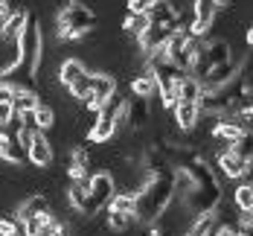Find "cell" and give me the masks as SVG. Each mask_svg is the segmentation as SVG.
<instances>
[{"instance_id": "cell-1", "label": "cell", "mask_w": 253, "mask_h": 236, "mask_svg": "<svg viewBox=\"0 0 253 236\" xmlns=\"http://www.w3.org/2000/svg\"><path fill=\"white\" fill-rule=\"evenodd\" d=\"M163 152L172 169L183 172L189 181V187L180 195H175L183 204V210H189L192 219H198L204 213H215V207L221 204V184L212 175L210 163L195 149H186V146H163Z\"/></svg>"}, {"instance_id": "cell-2", "label": "cell", "mask_w": 253, "mask_h": 236, "mask_svg": "<svg viewBox=\"0 0 253 236\" xmlns=\"http://www.w3.org/2000/svg\"><path fill=\"white\" fill-rule=\"evenodd\" d=\"M175 201V169H160L149 172L146 184L134 192V219H140L143 225L160 222V216L166 207Z\"/></svg>"}, {"instance_id": "cell-3", "label": "cell", "mask_w": 253, "mask_h": 236, "mask_svg": "<svg viewBox=\"0 0 253 236\" xmlns=\"http://www.w3.org/2000/svg\"><path fill=\"white\" fill-rule=\"evenodd\" d=\"M96 24V18H93V12L84 6V3H79V0H70L61 12H58V38H82V35H87L90 29Z\"/></svg>"}, {"instance_id": "cell-4", "label": "cell", "mask_w": 253, "mask_h": 236, "mask_svg": "<svg viewBox=\"0 0 253 236\" xmlns=\"http://www.w3.org/2000/svg\"><path fill=\"white\" fill-rule=\"evenodd\" d=\"M123 108H126V99H123L120 94H114V96L93 114V126L87 131V140H90V143H108V140L117 134Z\"/></svg>"}, {"instance_id": "cell-5", "label": "cell", "mask_w": 253, "mask_h": 236, "mask_svg": "<svg viewBox=\"0 0 253 236\" xmlns=\"http://www.w3.org/2000/svg\"><path fill=\"white\" fill-rule=\"evenodd\" d=\"M18 52H21V70H26L29 76H35L38 70V61H41V52H44V38H41V26H38V18H26L24 29L18 35Z\"/></svg>"}, {"instance_id": "cell-6", "label": "cell", "mask_w": 253, "mask_h": 236, "mask_svg": "<svg viewBox=\"0 0 253 236\" xmlns=\"http://www.w3.org/2000/svg\"><path fill=\"white\" fill-rule=\"evenodd\" d=\"M117 192V184L111 178V172H96L87 178V207H84V216H96L99 210L108 207V201L114 198Z\"/></svg>"}, {"instance_id": "cell-7", "label": "cell", "mask_w": 253, "mask_h": 236, "mask_svg": "<svg viewBox=\"0 0 253 236\" xmlns=\"http://www.w3.org/2000/svg\"><path fill=\"white\" fill-rule=\"evenodd\" d=\"M230 61V44L227 41H210V44H201V50L195 55V61H192V70H189V76L201 79L207 70H212V67H218V64H224Z\"/></svg>"}, {"instance_id": "cell-8", "label": "cell", "mask_w": 253, "mask_h": 236, "mask_svg": "<svg viewBox=\"0 0 253 236\" xmlns=\"http://www.w3.org/2000/svg\"><path fill=\"white\" fill-rule=\"evenodd\" d=\"M114 94H117V79L108 76V73H96V76H90V94H87L84 105L96 114Z\"/></svg>"}, {"instance_id": "cell-9", "label": "cell", "mask_w": 253, "mask_h": 236, "mask_svg": "<svg viewBox=\"0 0 253 236\" xmlns=\"http://www.w3.org/2000/svg\"><path fill=\"white\" fill-rule=\"evenodd\" d=\"M149 120H152L149 99H140V96L126 99V108H123V117H120V126H117V131L123 129V126H128V129H143Z\"/></svg>"}, {"instance_id": "cell-10", "label": "cell", "mask_w": 253, "mask_h": 236, "mask_svg": "<svg viewBox=\"0 0 253 236\" xmlns=\"http://www.w3.org/2000/svg\"><path fill=\"white\" fill-rule=\"evenodd\" d=\"M236 76H239V61H224L218 67L207 70L198 82H201V91H218V88H227Z\"/></svg>"}, {"instance_id": "cell-11", "label": "cell", "mask_w": 253, "mask_h": 236, "mask_svg": "<svg viewBox=\"0 0 253 236\" xmlns=\"http://www.w3.org/2000/svg\"><path fill=\"white\" fill-rule=\"evenodd\" d=\"M172 32H175V29L149 24V29L137 38V44H140V50H143V58H149V55H154V52H163V47H166V41H169Z\"/></svg>"}, {"instance_id": "cell-12", "label": "cell", "mask_w": 253, "mask_h": 236, "mask_svg": "<svg viewBox=\"0 0 253 236\" xmlns=\"http://www.w3.org/2000/svg\"><path fill=\"white\" fill-rule=\"evenodd\" d=\"M218 169H221L227 178H248L251 160H245L242 155H236L233 149H224V152L218 155Z\"/></svg>"}, {"instance_id": "cell-13", "label": "cell", "mask_w": 253, "mask_h": 236, "mask_svg": "<svg viewBox=\"0 0 253 236\" xmlns=\"http://www.w3.org/2000/svg\"><path fill=\"white\" fill-rule=\"evenodd\" d=\"M26 157H29L35 166H50V163H52V149H50L47 134H41V131H35V134H32L29 149H26Z\"/></svg>"}, {"instance_id": "cell-14", "label": "cell", "mask_w": 253, "mask_h": 236, "mask_svg": "<svg viewBox=\"0 0 253 236\" xmlns=\"http://www.w3.org/2000/svg\"><path fill=\"white\" fill-rule=\"evenodd\" d=\"M149 24H157V26H166V29H177V9L166 0H157L152 9L146 12Z\"/></svg>"}, {"instance_id": "cell-15", "label": "cell", "mask_w": 253, "mask_h": 236, "mask_svg": "<svg viewBox=\"0 0 253 236\" xmlns=\"http://www.w3.org/2000/svg\"><path fill=\"white\" fill-rule=\"evenodd\" d=\"M26 18H29L26 12H9V15L0 21V38H3V41H18Z\"/></svg>"}, {"instance_id": "cell-16", "label": "cell", "mask_w": 253, "mask_h": 236, "mask_svg": "<svg viewBox=\"0 0 253 236\" xmlns=\"http://www.w3.org/2000/svg\"><path fill=\"white\" fill-rule=\"evenodd\" d=\"M242 137H245V131L239 129V126H233L230 120L215 123V129H212V140H218V143H221V146H227V149H233Z\"/></svg>"}, {"instance_id": "cell-17", "label": "cell", "mask_w": 253, "mask_h": 236, "mask_svg": "<svg viewBox=\"0 0 253 236\" xmlns=\"http://www.w3.org/2000/svg\"><path fill=\"white\" fill-rule=\"evenodd\" d=\"M198 117H201V111H198V105L195 102H177L175 105V123L183 131L195 129V126H198Z\"/></svg>"}, {"instance_id": "cell-18", "label": "cell", "mask_w": 253, "mask_h": 236, "mask_svg": "<svg viewBox=\"0 0 253 236\" xmlns=\"http://www.w3.org/2000/svg\"><path fill=\"white\" fill-rule=\"evenodd\" d=\"M87 76V67L79 61V58H67L64 64H61V70H58V79H61V85L64 88H70V85H76L79 79Z\"/></svg>"}, {"instance_id": "cell-19", "label": "cell", "mask_w": 253, "mask_h": 236, "mask_svg": "<svg viewBox=\"0 0 253 236\" xmlns=\"http://www.w3.org/2000/svg\"><path fill=\"white\" fill-rule=\"evenodd\" d=\"M26 157V152L21 149L18 137L15 134H3L0 137V160H9V163H21Z\"/></svg>"}, {"instance_id": "cell-20", "label": "cell", "mask_w": 253, "mask_h": 236, "mask_svg": "<svg viewBox=\"0 0 253 236\" xmlns=\"http://www.w3.org/2000/svg\"><path fill=\"white\" fill-rule=\"evenodd\" d=\"M218 231V219L215 213H204L198 219H192V225L186 228V236H210Z\"/></svg>"}, {"instance_id": "cell-21", "label": "cell", "mask_w": 253, "mask_h": 236, "mask_svg": "<svg viewBox=\"0 0 253 236\" xmlns=\"http://www.w3.org/2000/svg\"><path fill=\"white\" fill-rule=\"evenodd\" d=\"M38 105H41V102H38V94H35V91H15L12 111H15L18 117H24V114H32Z\"/></svg>"}, {"instance_id": "cell-22", "label": "cell", "mask_w": 253, "mask_h": 236, "mask_svg": "<svg viewBox=\"0 0 253 236\" xmlns=\"http://www.w3.org/2000/svg\"><path fill=\"white\" fill-rule=\"evenodd\" d=\"M67 204L76 210L79 216H84V207H87V181L70 184V189H67Z\"/></svg>"}, {"instance_id": "cell-23", "label": "cell", "mask_w": 253, "mask_h": 236, "mask_svg": "<svg viewBox=\"0 0 253 236\" xmlns=\"http://www.w3.org/2000/svg\"><path fill=\"white\" fill-rule=\"evenodd\" d=\"M131 91H134V96H140V99H152L154 94H157V85H154V76L146 70V73H140V76L131 79Z\"/></svg>"}, {"instance_id": "cell-24", "label": "cell", "mask_w": 253, "mask_h": 236, "mask_svg": "<svg viewBox=\"0 0 253 236\" xmlns=\"http://www.w3.org/2000/svg\"><path fill=\"white\" fill-rule=\"evenodd\" d=\"M198 96H201V82L186 73L183 82L177 85V102H198Z\"/></svg>"}, {"instance_id": "cell-25", "label": "cell", "mask_w": 253, "mask_h": 236, "mask_svg": "<svg viewBox=\"0 0 253 236\" xmlns=\"http://www.w3.org/2000/svg\"><path fill=\"white\" fill-rule=\"evenodd\" d=\"M108 210L114 213H126L134 219V192H114V198L108 201Z\"/></svg>"}, {"instance_id": "cell-26", "label": "cell", "mask_w": 253, "mask_h": 236, "mask_svg": "<svg viewBox=\"0 0 253 236\" xmlns=\"http://www.w3.org/2000/svg\"><path fill=\"white\" fill-rule=\"evenodd\" d=\"M233 204L242 210V213H251V210H253V189H251V184H242V187L233 192Z\"/></svg>"}, {"instance_id": "cell-27", "label": "cell", "mask_w": 253, "mask_h": 236, "mask_svg": "<svg viewBox=\"0 0 253 236\" xmlns=\"http://www.w3.org/2000/svg\"><path fill=\"white\" fill-rule=\"evenodd\" d=\"M123 29H126V32H131L134 38H140V35L149 29V18H146V15H131V12H128V18H126V24H123Z\"/></svg>"}, {"instance_id": "cell-28", "label": "cell", "mask_w": 253, "mask_h": 236, "mask_svg": "<svg viewBox=\"0 0 253 236\" xmlns=\"http://www.w3.org/2000/svg\"><path fill=\"white\" fill-rule=\"evenodd\" d=\"M0 236H26L18 216H0Z\"/></svg>"}, {"instance_id": "cell-29", "label": "cell", "mask_w": 253, "mask_h": 236, "mask_svg": "<svg viewBox=\"0 0 253 236\" xmlns=\"http://www.w3.org/2000/svg\"><path fill=\"white\" fill-rule=\"evenodd\" d=\"M67 163L90 169V155H87V149H84V146H73V149H70V160H67Z\"/></svg>"}, {"instance_id": "cell-30", "label": "cell", "mask_w": 253, "mask_h": 236, "mask_svg": "<svg viewBox=\"0 0 253 236\" xmlns=\"http://www.w3.org/2000/svg\"><path fill=\"white\" fill-rule=\"evenodd\" d=\"M128 225H131V216H126V213H114V210H108V228H111V231H126Z\"/></svg>"}, {"instance_id": "cell-31", "label": "cell", "mask_w": 253, "mask_h": 236, "mask_svg": "<svg viewBox=\"0 0 253 236\" xmlns=\"http://www.w3.org/2000/svg\"><path fill=\"white\" fill-rule=\"evenodd\" d=\"M70 94H73L76 99L84 102V99H87V94H90V73H87L84 79H79L76 85H70Z\"/></svg>"}, {"instance_id": "cell-32", "label": "cell", "mask_w": 253, "mask_h": 236, "mask_svg": "<svg viewBox=\"0 0 253 236\" xmlns=\"http://www.w3.org/2000/svg\"><path fill=\"white\" fill-rule=\"evenodd\" d=\"M154 3H157V0H128V12H131V15H146Z\"/></svg>"}, {"instance_id": "cell-33", "label": "cell", "mask_w": 253, "mask_h": 236, "mask_svg": "<svg viewBox=\"0 0 253 236\" xmlns=\"http://www.w3.org/2000/svg\"><path fill=\"white\" fill-rule=\"evenodd\" d=\"M12 99H15V88H12V82H9V79H0V102L12 105Z\"/></svg>"}, {"instance_id": "cell-34", "label": "cell", "mask_w": 253, "mask_h": 236, "mask_svg": "<svg viewBox=\"0 0 253 236\" xmlns=\"http://www.w3.org/2000/svg\"><path fill=\"white\" fill-rule=\"evenodd\" d=\"M9 15V0H0V21Z\"/></svg>"}, {"instance_id": "cell-35", "label": "cell", "mask_w": 253, "mask_h": 236, "mask_svg": "<svg viewBox=\"0 0 253 236\" xmlns=\"http://www.w3.org/2000/svg\"><path fill=\"white\" fill-rule=\"evenodd\" d=\"M210 236H233V231H230V228H218L215 234H210Z\"/></svg>"}, {"instance_id": "cell-36", "label": "cell", "mask_w": 253, "mask_h": 236, "mask_svg": "<svg viewBox=\"0 0 253 236\" xmlns=\"http://www.w3.org/2000/svg\"><path fill=\"white\" fill-rule=\"evenodd\" d=\"M26 236H38V234H26Z\"/></svg>"}]
</instances>
